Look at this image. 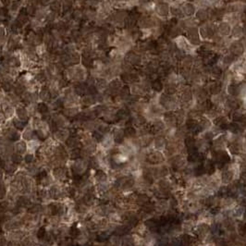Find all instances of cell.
<instances>
[{
  "label": "cell",
  "mask_w": 246,
  "mask_h": 246,
  "mask_svg": "<svg viewBox=\"0 0 246 246\" xmlns=\"http://www.w3.org/2000/svg\"><path fill=\"white\" fill-rule=\"evenodd\" d=\"M68 157H70L71 160H76L82 158V150L79 148H74L71 149L70 152H68Z\"/></svg>",
  "instance_id": "10"
},
{
  "label": "cell",
  "mask_w": 246,
  "mask_h": 246,
  "mask_svg": "<svg viewBox=\"0 0 246 246\" xmlns=\"http://www.w3.org/2000/svg\"><path fill=\"white\" fill-rule=\"evenodd\" d=\"M171 11H172V13L175 14V15H180V10L179 9H172Z\"/></svg>",
  "instance_id": "33"
},
{
  "label": "cell",
  "mask_w": 246,
  "mask_h": 246,
  "mask_svg": "<svg viewBox=\"0 0 246 246\" xmlns=\"http://www.w3.org/2000/svg\"><path fill=\"white\" fill-rule=\"evenodd\" d=\"M124 136H125L124 132H123L122 130H116V132L114 133L113 139H114V141L116 142V143H120L123 142V140H124Z\"/></svg>",
  "instance_id": "14"
},
{
  "label": "cell",
  "mask_w": 246,
  "mask_h": 246,
  "mask_svg": "<svg viewBox=\"0 0 246 246\" xmlns=\"http://www.w3.org/2000/svg\"><path fill=\"white\" fill-rule=\"evenodd\" d=\"M13 123H14L15 128L18 129V130H23L24 127H25V123L23 122V120H20V119H14Z\"/></svg>",
  "instance_id": "22"
},
{
  "label": "cell",
  "mask_w": 246,
  "mask_h": 246,
  "mask_svg": "<svg viewBox=\"0 0 246 246\" xmlns=\"http://www.w3.org/2000/svg\"><path fill=\"white\" fill-rule=\"evenodd\" d=\"M121 244H122V242L119 239V237H118V236L111 237L110 242H109L110 246H121Z\"/></svg>",
  "instance_id": "18"
},
{
  "label": "cell",
  "mask_w": 246,
  "mask_h": 246,
  "mask_svg": "<svg viewBox=\"0 0 246 246\" xmlns=\"http://www.w3.org/2000/svg\"><path fill=\"white\" fill-rule=\"evenodd\" d=\"M228 105L231 107V108H236L237 107V106H238V104L236 103V101H234V100H229L228 101Z\"/></svg>",
  "instance_id": "31"
},
{
  "label": "cell",
  "mask_w": 246,
  "mask_h": 246,
  "mask_svg": "<svg viewBox=\"0 0 246 246\" xmlns=\"http://www.w3.org/2000/svg\"><path fill=\"white\" fill-rule=\"evenodd\" d=\"M25 163L28 165V164H33L34 161H35V156L34 154L33 153H26L24 155V157H23Z\"/></svg>",
  "instance_id": "15"
},
{
  "label": "cell",
  "mask_w": 246,
  "mask_h": 246,
  "mask_svg": "<svg viewBox=\"0 0 246 246\" xmlns=\"http://www.w3.org/2000/svg\"><path fill=\"white\" fill-rule=\"evenodd\" d=\"M175 91H176V88L174 85H172V84H170V85H167L166 87V92L168 94V95H172L175 93Z\"/></svg>",
  "instance_id": "26"
},
{
  "label": "cell",
  "mask_w": 246,
  "mask_h": 246,
  "mask_svg": "<svg viewBox=\"0 0 246 246\" xmlns=\"http://www.w3.org/2000/svg\"><path fill=\"white\" fill-rule=\"evenodd\" d=\"M229 95H236L238 94V92H239V88H238L237 85H234V84H232V85H229Z\"/></svg>",
  "instance_id": "23"
},
{
  "label": "cell",
  "mask_w": 246,
  "mask_h": 246,
  "mask_svg": "<svg viewBox=\"0 0 246 246\" xmlns=\"http://www.w3.org/2000/svg\"><path fill=\"white\" fill-rule=\"evenodd\" d=\"M233 61V57L231 56H227L224 57V60H223V62L226 63V64H230Z\"/></svg>",
  "instance_id": "30"
},
{
  "label": "cell",
  "mask_w": 246,
  "mask_h": 246,
  "mask_svg": "<svg viewBox=\"0 0 246 246\" xmlns=\"http://www.w3.org/2000/svg\"><path fill=\"white\" fill-rule=\"evenodd\" d=\"M4 119H4V116H3L2 114H0V124L4 122Z\"/></svg>",
  "instance_id": "34"
},
{
  "label": "cell",
  "mask_w": 246,
  "mask_h": 246,
  "mask_svg": "<svg viewBox=\"0 0 246 246\" xmlns=\"http://www.w3.org/2000/svg\"><path fill=\"white\" fill-rule=\"evenodd\" d=\"M197 18L200 20H205L207 18V13L205 10H199L197 13Z\"/></svg>",
  "instance_id": "25"
},
{
  "label": "cell",
  "mask_w": 246,
  "mask_h": 246,
  "mask_svg": "<svg viewBox=\"0 0 246 246\" xmlns=\"http://www.w3.org/2000/svg\"><path fill=\"white\" fill-rule=\"evenodd\" d=\"M213 1H218V0H213Z\"/></svg>",
  "instance_id": "36"
},
{
  "label": "cell",
  "mask_w": 246,
  "mask_h": 246,
  "mask_svg": "<svg viewBox=\"0 0 246 246\" xmlns=\"http://www.w3.org/2000/svg\"><path fill=\"white\" fill-rule=\"evenodd\" d=\"M1 158H2V157H1V156H0V165H1V164H2V159H1Z\"/></svg>",
  "instance_id": "35"
},
{
  "label": "cell",
  "mask_w": 246,
  "mask_h": 246,
  "mask_svg": "<svg viewBox=\"0 0 246 246\" xmlns=\"http://www.w3.org/2000/svg\"><path fill=\"white\" fill-rule=\"evenodd\" d=\"M33 133L32 129L27 128L23 132V133H22V138H23V140H26L29 142L31 140H33Z\"/></svg>",
  "instance_id": "16"
},
{
  "label": "cell",
  "mask_w": 246,
  "mask_h": 246,
  "mask_svg": "<svg viewBox=\"0 0 246 246\" xmlns=\"http://www.w3.org/2000/svg\"><path fill=\"white\" fill-rule=\"evenodd\" d=\"M152 88L155 90V91H157V92H160L161 90L163 89V84L162 82H161L160 81L158 80H156L155 82H154L152 83Z\"/></svg>",
  "instance_id": "20"
},
{
  "label": "cell",
  "mask_w": 246,
  "mask_h": 246,
  "mask_svg": "<svg viewBox=\"0 0 246 246\" xmlns=\"http://www.w3.org/2000/svg\"><path fill=\"white\" fill-rule=\"evenodd\" d=\"M242 28L241 27H236V28H234L233 29V31H232V33H233V35L234 36H239L241 33H242Z\"/></svg>",
  "instance_id": "29"
},
{
  "label": "cell",
  "mask_w": 246,
  "mask_h": 246,
  "mask_svg": "<svg viewBox=\"0 0 246 246\" xmlns=\"http://www.w3.org/2000/svg\"><path fill=\"white\" fill-rule=\"evenodd\" d=\"M183 10H184V12H185L186 15H188V16H191V15H193L194 12V7H193V5L187 4L185 7H184Z\"/></svg>",
  "instance_id": "21"
},
{
  "label": "cell",
  "mask_w": 246,
  "mask_h": 246,
  "mask_svg": "<svg viewBox=\"0 0 246 246\" xmlns=\"http://www.w3.org/2000/svg\"><path fill=\"white\" fill-rule=\"evenodd\" d=\"M212 73L215 77H219L221 75V70L219 68H213V71H212Z\"/></svg>",
  "instance_id": "28"
},
{
  "label": "cell",
  "mask_w": 246,
  "mask_h": 246,
  "mask_svg": "<svg viewBox=\"0 0 246 246\" xmlns=\"http://www.w3.org/2000/svg\"><path fill=\"white\" fill-rule=\"evenodd\" d=\"M23 157H22L21 155H20V154H17V153H13L11 156H10V161H12V162L14 164H16V165H20L22 163V161H23Z\"/></svg>",
  "instance_id": "13"
},
{
  "label": "cell",
  "mask_w": 246,
  "mask_h": 246,
  "mask_svg": "<svg viewBox=\"0 0 246 246\" xmlns=\"http://www.w3.org/2000/svg\"><path fill=\"white\" fill-rule=\"evenodd\" d=\"M41 143L38 140H31L27 143V149L28 153H33L34 154L38 149L40 148Z\"/></svg>",
  "instance_id": "6"
},
{
  "label": "cell",
  "mask_w": 246,
  "mask_h": 246,
  "mask_svg": "<svg viewBox=\"0 0 246 246\" xmlns=\"http://www.w3.org/2000/svg\"><path fill=\"white\" fill-rule=\"evenodd\" d=\"M18 165L14 164L12 161L10 160H7L4 165V170L6 172V174H9V175H14L15 172L18 171Z\"/></svg>",
  "instance_id": "4"
},
{
  "label": "cell",
  "mask_w": 246,
  "mask_h": 246,
  "mask_svg": "<svg viewBox=\"0 0 246 246\" xmlns=\"http://www.w3.org/2000/svg\"><path fill=\"white\" fill-rule=\"evenodd\" d=\"M52 176H53L54 180H57V182H59V183L63 182L67 180V170L64 167L53 168Z\"/></svg>",
  "instance_id": "2"
},
{
  "label": "cell",
  "mask_w": 246,
  "mask_h": 246,
  "mask_svg": "<svg viewBox=\"0 0 246 246\" xmlns=\"http://www.w3.org/2000/svg\"><path fill=\"white\" fill-rule=\"evenodd\" d=\"M156 11L159 15H161V16H166V15H167V13H168L167 5L165 4V3L159 4L156 7Z\"/></svg>",
  "instance_id": "12"
},
{
  "label": "cell",
  "mask_w": 246,
  "mask_h": 246,
  "mask_svg": "<svg viewBox=\"0 0 246 246\" xmlns=\"http://www.w3.org/2000/svg\"><path fill=\"white\" fill-rule=\"evenodd\" d=\"M71 170L74 175H79L82 176L86 172L87 168L90 165V160L89 158H79L71 161Z\"/></svg>",
  "instance_id": "1"
},
{
  "label": "cell",
  "mask_w": 246,
  "mask_h": 246,
  "mask_svg": "<svg viewBox=\"0 0 246 246\" xmlns=\"http://www.w3.org/2000/svg\"><path fill=\"white\" fill-rule=\"evenodd\" d=\"M80 143H81V140L77 139L75 137L74 138L72 137V138H68L66 142V144H67V146L71 150L74 148H78L80 145Z\"/></svg>",
  "instance_id": "8"
},
{
  "label": "cell",
  "mask_w": 246,
  "mask_h": 246,
  "mask_svg": "<svg viewBox=\"0 0 246 246\" xmlns=\"http://www.w3.org/2000/svg\"><path fill=\"white\" fill-rule=\"evenodd\" d=\"M188 35H189V39L191 40V42L194 44H197L199 43V38H198V33L196 32V30L193 29V30H190L189 33H188Z\"/></svg>",
  "instance_id": "11"
},
{
  "label": "cell",
  "mask_w": 246,
  "mask_h": 246,
  "mask_svg": "<svg viewBox=\"0 0 246 246\" xmlns=\"http://www.w3.org/2000/svg\"><path fill=\"white\" fill-rule=\"evenodd\" d=\"M27 143L25 141H17L14 143V152L20 154L21 156H24L27 153Z\"/></svg>",
  "instance_id": "3"
},
{
  "label": "cell",
  "mask_w": 246,
  "mask_h": 246,
  "mask_svg": "<svg viewBox=\"0 0 246 246\" xmlns=\"http://www.w3.org/2000/svg\"><path fill=\"white\" fill-rule=\"evenodd\" d=\"M68 135H70V132L66 129H60L55 133V137L57 141L60 143H65L68 139Z\"/></svg>",
  "instance_id": "5"
},
{
  "label": "cell",
  "mask_w": 246,
  "mask_h": 246,
  "mask_svg": "<svg viewBox=\"0 0 246 246\" xmlns=\"http://www.w3.org/2000/svg\"><path fill=\"white\" fill-rule=\"evenodd\" d=\"M219 32L223 34V35H227L230 32V29H229V26L227 24V23H223L220 25L219 27Z\"/></svg>",
  "instance_id": "19"
},
{
  "label": "cell",
  "mask_w": 246,
  "mask_h": 246,
  "mask_svg": "<svg viewBox=\"0 0 246 246\" xmlns=\"http://www.w3.org/2000/svg\"><path fill=\"white\" fill-rule=\"evenodd\" d=\"M230 51H231L232 54H234V55L239 56L243 51V47L241 43H234L231 44V47H230Z\"/></svg>",
  "instance_id": "9"
},
{
  "label": "cell",
  "mask_w": 246,
  "mask_h": 246,
  "mask_svg": "<svg viewBox=\"0 0 246 246\" xmlns=\"http://www.w3.org/2000/svg\"><path fill=\"white\" fill-rule=\"evenodd\" d=\"M220 85L219 84H215V85L213 86V88H211V92H212V94L214 95H218L219 92H220Z\"/></svg>",
  "instance_id": "27"
},
{
  "label": "cell",
  "mask_w": 246,
  "mask_h": 246,
  "mask_svg": "<svg viewBox=\"0 0 246 246\" xmlns=\"http://www.w3.org/2000/svg\"><path fill=\"white\" fill-rule=\"evenodd\" d=\"M135 130L132 128V127H128L126 130H125V132H124V134L127 136V137H133L135 135Z\"/></svg>",
  "instance_id": "24"
},
{
  "label": "cell",
  "mask_w": 246,
  "mask_h": 246,
  "mask_svg": "<svg viewBox=\"0 0 246 246\" xmlns=\"http://www.w3.org/2000/svg\"><path fill=\"white\" fill-rule=\"evenodd\" d=\"M201 33L204 37H211L213 35V30L208 26H205L201 29Z\"/></svg>",
  "instance_id": "17"
},
{
  "label": "cell",
  "mask_w": 246,
  "mask_h": 246,
  "mask_svg": "<svg viewBox=\"0 0 246 246\" xmlns=\"http://www.w3.org/2000/svg\"><path fill=\"white\" fill-rule=\"evenodd\" d=\"M183 99L185 100V101H189V100H191V93L188 91V92H185V93L183 94Z\"/></svg>",
  "instance_id": "32"
},
{
  "label": "cell",
  "mask_w": 246,
  "mask_h": 246,
  "mask_svg": "<svg viewBox=\"0 0 246 246\" xmlns=\"http://www.w3.org/2000/svg\"><path fill=\"white\" fill-rule=\"evenodd\" d=\"M94 179L98 183L106 182L107 181V175L103 170H97L94 175Z\"/></svg>",
  "instance_id": "7"
}]
</instances>
